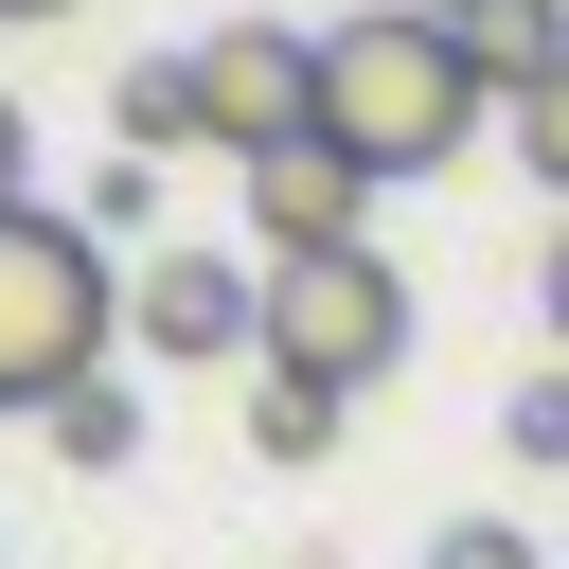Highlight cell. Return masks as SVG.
Instances as JSON below:
<instances>
[{"instance_id": "obj_6", "label": "cell", "mask_w": 569, "mask_h": 569, "mask_svg": "<svg viewBox=\"0 0 569 569\" xmlns=\"http://www.w3.org/2000/svg\"><path fill=\"white\" fill-rule=\"evenodd\" d=\"M338 249H373V178H356L338 142L249 160V267H338Z\"/></svg>"}, {"instance_id": "obj_13", "label": "cell", "mask_w": 569, "mask_h": 569, "mask_svg": "<svg viewBox=\"0 0 569 569\" xmlns=\"http://www.w3.org/2000/svg\"><path fill=\"white\" fill-rule=\"evenodd\" d=\"M533 302H551V338H569V213H551V267H533Z\"/></svg>"}, {"instance_id": "obj_4", "label": "cell", "mask_w": 569, "mask_h": 569, "mask_svg": "<svg viewBox=\"0 0 569 569\" xmlns=\"http://www.w3.org/2000/svg\"><path fill=\"white\" fill-rule=\"evenodd\" d=\"M196 124H213L231 160L320 142V36H284V18H213V36H196Z\"/></svg>"}, {"instance_id": "obj_8", "label": "cell", "mask_w": 569, "mask_h": 569, "mask_svg": "<svg viewBox=\"0 0 569 569\" xmlns=\"http://www.w3.org/2000/svg\"><path fill=\"white\" fill-rule=\"evenodd\" d=\"M53 462H71V480H107V462H142V391H124V373H89V391L53 409Z\"/></svg>"}, {"instance_id": "obj_15", "label": "cell", "mask_w": 569, "mask_h": 569, "mask_svg": "<svg viewBox=\"0 0 569 569\" xmlns=\"http://www.w3.org/2000/svg\"><path fill=\"white\" fill-rule=\"evenodd\" d=\"M0 18H71V0H0Z\"/></svg>"}, {"instance_id": "obj_12", "label": "cell", "mask_w": 569, "mask_h": 569, "mask_svg": "<svg viewBox=\"0 0 569 569\" xmlns=\"http://www.w3.org/2000/svg\"><path fill=\"white\" fill-rule=\"evenodd\" d=\"M427 569H551V551H533V533H516V516H462V533H445V551H427Z\"/></svg>"}, {"instance_id": "obj_5", "label": "cell", "mask_w": 569, "mask_h": 569, "mask_svg": "<svg viewBox=\"0 0 569 569\" xmlns=\"http://www.w3.org/2000/svg\"><path fill=\"white\" fill-rule=\"evenodd\" d=\"M124 338H142V356H267V267H249V249H142Z\"/></svg>"}, {"instance_id": "obj_1", "label": "cell", "mask_w": 569, "mask_h": 569, "mask_svg": "<svg viewBox=\"0 0 569 569\" xmlns=\"http://www.w3.org/2000/svg\"><path fill=\"white\" fill-rule=\"evenodd\" d=\"M480 124H498V89H480V53H462L427 0H373V18L320 36V142H338L373 196H391V178H445Z\"/></svg>"}, {"instance_id": "obj_7", "label": "cell", "mask_w": 569, "mask_h": 569, "mask_svg": "<svg viewBox=\"0 0 569 569\" xmlns=\"http://www.w3.org/2000/svg\"><path fill=\"white\" fill-rule=\"evenodd\" d=\"M107 124H124V160H142V178H160L178 142H213V124H196V53H142V71L107 89Z\"/></svg>"}, {"instance_id": "obj_9", "label": "cell", "mask_w": 569, "mask_h": 569, "mask_svg": "<svg viewBox=\"0 0 569 569\" xmlns=\"http://www.w3.org/2000/svg\"><path fill=\"white\" fill-rule=\"evenodd\" d=\"M249 445H267V462H320V445H338V391H302V373H249Z\"/></svg>"}, {"instance_id": "obj_11", "label": "cell", "mask_w": 569, "mask_h": 569, "mask_svg": "<svg viewBox=\"0 0 569 569\" xmlns=\"http://www.w3.org/2000/svg\"><path fill=\"white\" fill-rule=\"evenodd\" d=\"M498 445H516V462H569V373H533V391L498 409Z\"/></svg>"}, {"instance_id": "obj_10", "label": "cell", "mask_w": 569, "mask_h": 569, "mask_svg": "<svg viewBox=\"0 0 569 569\" xmlns=\"http://www.w3.org/2000/svg\"><path fill=\"white\" fill-rule=\"evenodd\" d=\"M498 142H516V160L569 196V71H551V89H516V107H498Z\"/></svg>"}, {"instance_id": "obj_3", "label": "cell", "mask_w": 569, "mask_h": 569, "mask_svg": "<svg viewBox=\"0 0 569 569\" xmlns=\"http://www.w3.org/2000/svg\"><path fill=\"white\" fill-rule=\"evenodd\" d=\"M409 356V284H391V249H338V267H267V356L249 373H302V391H373Z\"/></svg>"}, {"instance_id": "obj_2", "label": "cell", "mask_w": 569, "mask_h": 569, "mask_svg": "<svg viewBox=\"0 0 569 569\" xmlns=\"http://www.w3.org/2000/svg\"><path fill=\"white\" fill-rule=\"evenodd\" d=\"M107 338H124L107 231H89V213H0V409L53 427V409L107 373Z\"/></svg>"}, {"instance_id": "obj_14", "label": "cell", "mask_w": 569, "mask_h": 569, "mask_svg": "<svg viewBox=\"0 0 569 569\" xmlns=\"http://www.w3.org/2000/svg\"><path fill=\"white\" fill-rule=\"evenodd\" d=\"M18 160H36V124H18V107H0V213H36V196H18Z\"/></svg>"}]
</instances>
